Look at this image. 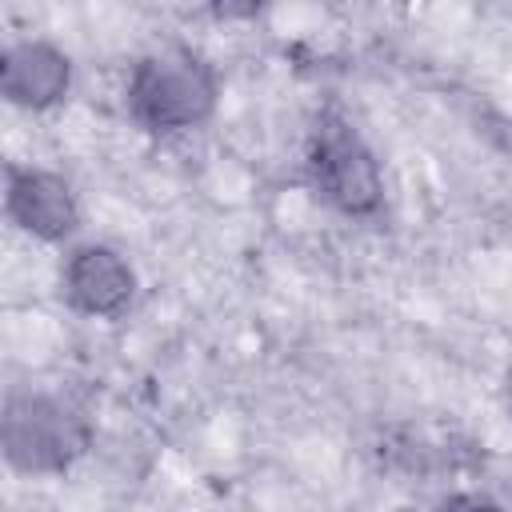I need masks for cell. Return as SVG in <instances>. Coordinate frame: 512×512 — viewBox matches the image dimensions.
<instances>
[{
    "label": "cell",
    "instance_id": "cell-1",
    "mask_svg": "<svg viewBox=\"0 0 512 512\" xmlns=\"http://www.w3.org/2000/svg\"><path fill=\"white\" fill-rule=\"evenodd\" d=\"M216 108L212 68L180 48L152 52L136 64L128 80V112L152 132H180L208 120Z\"/></svg>",
    "mask_w": 512,
    "mask_h": 512
},
{
    "label": "cell",
    "instance_id": "cell-2",
    "mask_svg": "<svg viewBox=\"0 0 512 512\" xmlns=\"http://www.w3.org/2000/svg\"><path fill=\"white\" fill-rule=\"evenodd\" d=\"M308 168L320 196L344 216H372L380 208L384 184H380L376 156L344 116L324 112L316 120L308 140Z\"/></svg>",
    "mask_w": 512,
    "mask_h": 512
},
{
    "label": "cell",
    "instance_id": "cell-3",
    "mask_svg": "<svg viewBox=\"0 0 512 512\" xmlns=\"http://www.w3.org/2000/svg\"><path fill=\"white\" fill-rule=\"evenodd\" d=\"M84 424L52 396H12L4 412V452L24 472H56L84 452Z\"/></svg>",
    "mask_w": 512,
    "mask_h": 512
},
{
    "label": "cell",
    "instance_id": "cell-4",
    "mask_svg": "<svg viewBox=\"0 0 512 512\" xmlns=\"http://www.w3.org/2000/svg\"><path fill=\"white\" fill-rule=\"evenodd\" d=\"M136 276L116 248L84 244L64 264V296L88 316H120L132 304Z\"/></svg>",
    "mask_w": 512,
    "mask_h": 512
},
{
    "label": "cell",
    "instance_id": "cell-5",
    "mask_svg": "<svg viewBox=\"0 0 512 512\" xmlns=\"http://www.w3.org/2000/svg\"><path fill=\"white\" fill-rule=\"evenodd\" d=\"M8 216L40 240H64L76 228L80 212L72 188L60 176L40 168H20L8 172Z\"/></svg>",
    "mask_w": 512,
    "mask_h": 512
},
{
    "label": "cell",
    "instance_id": "cell-6",
    "mask_svg": "<svg viewBox=\"0 0 512 512\" xmlns=\"http://www.w3.org/2000/svg\"><path fill=\"white\" fill-rule=\"evenodd\" d=\"M68 92V60L40 40H24L4 56V96L24 108H48Z\"/></svg>",
    "mask_w": 512,
    "mask_h": 512
},
{
    "label": "cell",
    "instance_id": "cell-7",
    "mask_svg": "<svg viewBox=\"0 0 512 512\" xmlns=\"http://www.w3.org/2000/svg\"><path fill=\"white\" fill-rule=\"evenodd\" d=\"M440 512H504L496 500H488V496H476V492H460V496H452V500H444L440 504Z\"/></svg>",
    "mask_w": 512,
    "mask_h": 512
}]
</instances>
